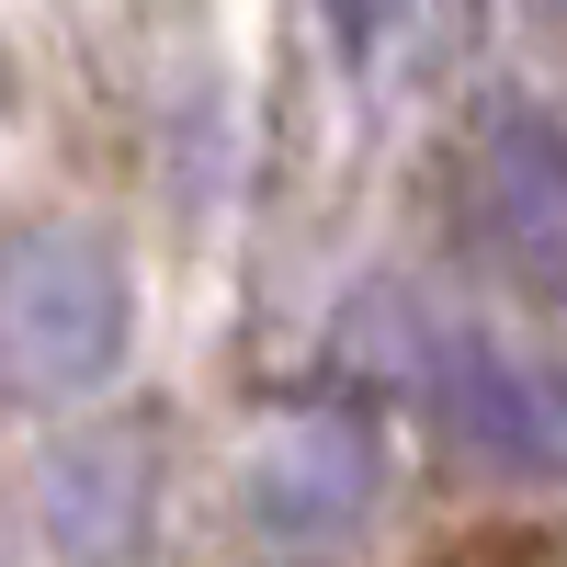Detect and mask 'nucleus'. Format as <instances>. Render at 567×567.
<instances>
[{"label": "nucleus", "mask_w": 567, "mask_h": 567, "mask_svg": "<svg viewBox=\"0 0 567 567\" xmlns=\"http://www.w3.org/2000/svg\"><path fill=\"white\" fill-rule=\"evenodd\" d=\"M0 341H12V374L34 398L91 386V374L125 352V284H114V261L91 239H69V227L23 239L12 250V296H0Z\"/></svg>", "instance_id": "1"}, {"label": "nucleus", "mask_w": 567, "mask_h": 567, "mask_svg": "<svg viewBox=\"0 0 567 567\" xmlns=\"http://www.w3.org/2000/svg\"><path fill=\"white\" fill-rule=\"evenodd\" d=\"M432 420L488 465H567V374L454 341L432 363Z\"/></svg>", "instance_id": "2"}, {"label": "nucleus", "mask_w": 567, "mask_h": 567, "mask_svg": "<svg viewBox=\"0 0 567 567\" xmlns=\"http://www.w3.org/2000/svg\"><path fill=\"white\" fill-rule=\"evenodd\" d=\"M477 227H488V250L511 272L567 284V159H556V136L499 125L477 148Z\"/></svg>", "instance_id": "3"}, {"label": "nucleus", "mask_w": 567, "mask_h": 567, "mask_svg": "<svg viewBox=\"0 0 567 567\" xmlns=\"http://www.w3.org/2000/svg\"><path fill=\"white\" fill-rule=\"evenodd\" d=\"M261 499H272V523H329V511H352L363 499V443H341V432L284 443L272 477H261Z\"/></svg>", "instance_id": "4"}, {"label": "nucleus", "mask_w": 567, "mask_h": 567, "mask_svg": "<svg viewBox=\"0 0 567 567\" xmlns=\"http://www.w3.org/2000/svg\"><path fill=\"white\" fill-rule=\"evenodd\" d=\"M329 23H341V34H352V45H363V34H374V23H386V0H329Z\"/></svg>", "instance_id": "5"}]
</instances>
